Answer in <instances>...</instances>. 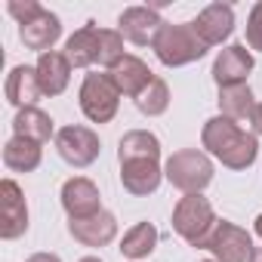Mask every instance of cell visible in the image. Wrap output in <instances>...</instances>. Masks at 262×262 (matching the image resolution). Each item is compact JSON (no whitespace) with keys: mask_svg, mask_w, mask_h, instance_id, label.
<instances>
[{"mask_svg":"<svg viewBox=\"0 0 262 262\" xmlns=\"http://www.w3.org/2000/svg\"><path fill=\"white\" fill-rule=\"evenodd\" d=\"M43 161V145L22 139V136H10L4 145V167L13 173H34Z\"/></svg>","mask_w":262,"mask_h":262,"instance_id":"7402d4cb","label":"cell"},{"mask_svg":"<svg viewBox=\"0 0 262 262\" xmlns=\"http://www.w3.org/2000/svg\"><path fill=\"white\" fill-rule=\"evenodd\" d=\"M77 262H102L99 256H83V259H77Z\"/></svg>","mask_w":262,"mask_h":262,"instance_id":"d6a6232c","label":"cell"},{"mask_svg":"<svg viewBox=\"0 0 262 262\" xmlns=\"http://www.w3.org/2000/svg\"><path fill=\"white\" fill-rule=\"evenodd\" d=\"M59 37H62V22H59V16L50 13L47 7H43L34 19H28V22L19 25V40L25 43V50H34V53H40V56L50 53Z\"/></svg>","mask_w":262,"mask_h":262,"instance_id":"4fadbf2b","label":"cell"},{"mask_svg":"<svg viewBox=\"0 0 262 262\" xmlns=\"http://www.w3.org/2000/svg\"><path fill=\"white\" fill-rule=\"evenodd\" d=\"M155 247H158V228H155L148 219L136 222L133 228H126V234L120 237V253H123V259H129V262L148 259V256L155 253Z\"/></svg>","mask_w":262,"mask_h":262,"instance_id":"cb8c5ba5","label":"cell"},{"mask_svg":"<svg viewBox=\"0 0 262 262\" xmlns=\"http://www.w3.org/2000/svg\"><path fill=\"white\" fill-rule=\"evenodd\" d=\"M219 225V216L213 210V204L204 194H182L173 207V231L198 250L210 247V237Z\"/></svg>","mask_w":262,"mask_h":262,"instance_id":"7a4b0ae2","label":"cell"},{"mask_svg":"<svg viewBox=\"0 0 262 262\" xmlns=\"http://www.w3.org/2000/svg\"><path fill=\"white\" fill-rule=\"evenodd\" d=\"M213 158L201 148H182L173 151L164 164V179L179 188L182 194H201L213 182Z\"/></svg>","mask_w":262,"mask_h":262,"instance_id":"3957f363","label":"cell"},{"mask_svg":"<svg viewBox=\"0 0 262 262\" xmlns=\"http://www.w3.org/2000/svg\"><path fill=\"white\" fill-rule=\"evenodd\" d=\"M62 210L68 213V219H90L96 213H102V194H99V185L86 176H71L65 185H62Z\"/></svg>","mask_w":262,"mask_h":262,"instance_id":"8fae6325","label":"cell"},{"mask_svg":"<svg viewBox=\"0 0 262 262\" xmlns=\"http://www.w3.org/2000/svg\"><path fill=\"white\" fill-rule=\"evenodd\" d=\"M164 25L167 22L161 19L155 7H126L117 19V31L123 34V40L136 43V47H155Z\"/></svg>","mask_w":262,"mask_h":262,"instance_id":"ba28073f","label":"cell"},{"mask_svg":"<svg viewBox=\"0 0 262 262\" xmlns=\"http://www.w3.org/2000/svg\"><path fill=\"white\" fill-rule=\"evenodd\" d=\"M244 34H247L250 53H262V0H256V4H253V10H250V16H247Z\"/></svg>","mask_w":262,"mask_h":262,"instance_id":"4316f807","label":"cell"},{"mask_svg":"<svg viewBox=\"0 0 262 262\" xmlns=\"http://www.w3.org/2000/svg\"><path fill=\"white\" fill-rule=\"evenodd\" d=\"M25 262H62V259H59L56 253H31Z\"/></svg>","mask_w":262,"mask_h":262,"instance_id":"f546056e","label":"cell"},{"mask_svg":"<svg viewBox=\"0 0 262 262\" xmlns=\"http://www.w3.org/2000/svg\"><path fill=\"white\" fill-rule=\"evenodd\" d=\"M108 74H111L114 86L120 90V96H129V99H136V96H139L151 80H155L151 68H148L139 56H129V53H126V56H123V59H120Z\"/></svg>","mask_w":262,"mask_h":262,"instance_id":"ac0fdd59","label":"cell"},{"mask_svg":"<svg viewBox=\"0 0 262 262\" xmlns=\"http://www.w3.org/2000/svg\"><path fill=\"white\" fill-rule=\"evenodd\" d=\"M99 50H102V28L90 22L65 40L62 53L71 62V68H93L99 62Z\"/></svg>","mask_w":262,"mask_h":262,"instance_id":"e0dca14e","label":"cell"},{"mask_svg":"<svg viewBox=\"0 0 262 262\" xmlns=\"http://www.w3.org/2000/svg\"><path fill=\"white\" fill-rule=\"evenodd\" d=\"M253 65H256V59H253V53H250L247 43H228V47H222L219 56L213 59V71H210V74H213L216 86L222 90V86L247 83Z\"/></svg>","mask_w":262,"mask_h":262,"instance_id":"30bf717a","label":"cell"},{"mask_svg":"<svg viewBox=\"0 0 262 262\" xmlns=\"http://www.w3.org/2000/svg\"><path fill=\"white\" fill-rule=\"evenodd\" d=\"M40 10H43V4H37V0H10V4H7V13H10L19 25L28 22V19H34Z\"/></svg>","mask_w":262,"mask_h":262,"instance_id":"83f0119b","label":"cell"},{"mask_svg":"<svg viewBox=\"0 0 262 262\" xmlns=\"http://www.w3.org/2000/svg\"><path fill=\"white\" fill-rule=\"evenodd\" d=\"M256 234H259V237H262V213H259V216H256Z\"/></svg>","mask_w":262,"mask_h":262,"instance_id":"1f68e13d","label":"cell"},{"mask_svg":"<svg viewBox=\"0 0 262 262\" xmlns=\"http://www.w3.org/2000/svg\"><path fill=\"white\" fill-rule=\"evenodd\" d=\"M213 259L219 262H250V253H253V234L228 219H219L213 237H210V247Z\"/></svg>","mask_w":262,"mask_h":262,"instance_id":"9c48e42d","label":"cell"},{"mask_svg":"<svg viewBox=\"0 0 262 262\" xmlns=\"http://www.w3.org/2000/svg\"><path fill=\"white\" fill-rule=\"evenodd\" d=\"M53 142H56L59 158H62L68 167H74V170H86L90 164H96V158H99V151H102L99 133H96V129H90V126H83V123H68V126H62Z\"/></svg>","mask_w":262,"mask_h":262,"instance_id":"8992f818","label":"cell"},{"mask_svg":"<svg viewBox=\"0 0 262 262\" xmlns=\"http://www.w3.org/2000/svg\"><path fill=\"white\" fill-rule=\"evenodd\" d=\"M201 262H219V259H201Z\"/></svg>","mask_w":262,"mask_h":262,"instance_id":"836d02e7","label":"cell"},{"mask_svg":"<svg viewBox=\"0 0 262 262\" xmlns=\"http://www.w3.org/2000/svg\"><path fill=\"white\" fill-rule=\"evenodd\" d=\"M117 161L129 164V161H161V139L151 129H129L117 142Z\"/></svg>","mask_w":262,"mask_h":262,"instance_id":"44dd1931","label":"cell"},{"mask_svg":"<svg viewBox=\"0 0 262 262\" xmlns=\"http://www.w3.org/2000/svg\"><path fill=\"white\" fill-rule=\"evenodd\" d=\"M194 34L207 43V47H219L231 37L234 31V10L228 4H210L198 13V19L191 22Z\"/></svg>","mask_w":262,"mask_h":262,"instance_id":"7c38bea8","label":"cell"},{"mask_svg":"<svg viewBox=\"0 0 262 262\" xmlns=\"http://www.w3.org/2000/svg\"><path fill=\"white\" fill-rule=\"evenodd\" d=\"M155 56H158V62L161 65H167V68H182V65H191V62H198V59H204L207 56V43L194 34V28H191V22H182V25H164L161 28V34H158V40H155Z\"/></svg>","mask_w":262,"mask_h":262,"instance_id":"277c9868","label":"cell"},{"mask_svg":"<svg viewBox=\"0 0 262 262\" xmlns=\"http://www.w3.org/2000/svg\"><path fill=\"white\" fill-rule=\"evenodd\" d=\"M123 34L117 28H102V50H99V65L102 68H114L120 59H123Z\"/></svg>","mask_w":262,"mask_h":262,"instance_id":"484cf974","label":"cell"},{"mask_svg":"<svg viewBox=\"0 0 262 262\" xmlns=\"http://www.w3.org/2000/svg\"><path fill=\"white\" fill-rule=\"evenodd\" d=\"M133 102H136L139 114H145V117H161V114L170 108V86H167V80L155 74V80H151Z\"/></svg>","mask_w":262,"mask_h":262,"instance_id":"d4e9b609","label":"cell"},{"mask_svg":"<svg viewBox=\"0 0 262 262\" xmlns=\"http://www.w3.org/2000/svg\"><path fill=\"white\" fill-rule=\"evenodd\" d=\"M68 234L83 247H108L117 237V219L108 210H102L90 219H68Z\"/></svg>","mask_w":262,"mask_h":262,"instance_id":"9a60e30c","label":"cell"},{"mask_svg":"<svg viewBox=\"0 0 262 262\" xmlns=\"http://www.w3.org/2000/svg\"><path fill=\"white\" fill-rule=\"evenodd\" d=\"M256 96L250 90V83H234V86H222L219 90V114L241 123V120H250L253 111H256Z\"/></svg>","mask_w":262,"mask_h":262,"instance_id":"603a6c76","label":"cell"},{"mask_svg":"<svg viewBox=\"0 0 262 262\" xmlns=\"http://www.w3.org/2000/svg\"><path fill=\"white\" fill-rule=\"evenodd\" d=\"M250 126H253V136L259 139V136H262V102L256 105V111H253V117H250Z\"/></svg>","mask_w":262,"mask_h":262,"instance_id":"f1b7e54d","label":"cell"},{"mask_svg":"<svg viewBox=\"0 0 262 262\" xmlns=\"http://www.w3.org/2000/svg\"><path fill=\"white\" fill-rule=\"evenodd\" d=\"M77 105L83 111V117L90 123H111L117 108H120V90L114 86L111 74H86L83 83H80V93H77Z\"/></svg>","mask_w":262,"mask_h":262,"instance_id":"5b68a950","label":"cell"},{"mask_svg":"<svg viewBox=\"0 0 262 262\" xmlns=\"http://www.w3.org/2000/svg\"><path fill=\"white\" fill-rule=\"evenodd\" d=\"M37 80H40V90L43 96H62L71 83V62L65 59V53L59 50H50L37 59Z\"/></svg>","mask_w":262,"mask_h":262,"instance_id":"d6986e66","label":"cell"},{"mask_svg":"<svg viewBox=\"0 0 262 262\" xmlns=\"http://www.w3.org/2000/svg\"><path fill=\"white\" fill-rule=\"evenodd\" d=\"M28 231V204L16 179L0 182V237L16 241Z\"/></svg>","mask_w":262,"mask_h":262,"instance_id":"52a82bcc","label":"cell"},{"mask_svg":"<svg viewBox=\"0 0 262 262\" xmlns=\"http://www.w3.org/2000/svg\"><path fill=\"white\" fill-rule=\"evenodd\" d=\"M250 262H262V247H253V253H250Z\"/></svg>","mask_w":262,"mask_h":262,"instance_id":"4dcf8cb0","label":"cell"},{"mask_svg":"<svg viewBox=\"0 0 262 262\" xmlns=\"http://www.w3.org/2000/svg\"><path fill=\"white\" fill-rule=\"evenodd\" d=\"M201 145L210 158H216L228 170H250L259 158V139L247 129H241L234 120L216 114L201 129Z\"/></svg>","mask_w":262,"mask_h":262,"instance_id":"6da1fadb","label":"cell"},{"mask_svg":"<svg viewBox=\"0 0 262 262\" xmlns=\"http://www.w3.org/2000/svg\"><path fill=\"white\" fill-rule=\"evenodd\" d=\"M4 96H7V102L16 105L19 111H22V108H34L37 99L43 96L40 80H37V68H34V65H16V68L7 74Z\"/></svg>","mask_w":262,"mask_h":262,"instance_id":"2e32d148","label":"cell"},{"mask_svg":"<svg viewBox=\"0 0 262 262\" xmlns=\"http://www.w3.org/2000/svg\"><path fill=\"white\" fill-rule=\"evenodd\" d=\"M59 129L53 126V117L47 111H40L37 105L34 108H22L16 111L13 117V136H22V139H31L37 145H47L50 139H56Z\"/></svg>","mask_w":262,"mask_h":262,"instance_id":"ffe728a7","label":"cell"},{"mask_svg":"<svg viewBox=\"0 0 262 262\" xmlns=\"http://www.w3.org/2000/svg\"><path fill=\"white\" fill-rule=\"evenodd\" d=\"M161 179H164V167L161 161H129V164H120V185L126 194L133 198H148L161 188Z\"/></svg>","mask_w":262,"mask_h":262,"instance_id":"5bb4252c","label":"cell"}]
</instances>
